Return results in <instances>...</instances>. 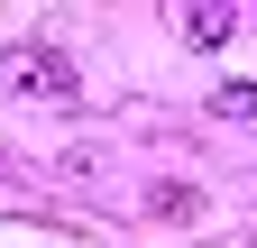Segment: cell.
<instances>
[{
  "instance_id": "obj_1",
  "label": "cell",
  "mask_w": 257,
  "mask_h": 248,
  "mask_svg": "<svg viewBox=\"0 0 257 248\" xmlns=\"http://www.w3.org/2000/svg\"><path fill=\"white\" fill-rule=\"evenodd\" d=\"M0 83H10L19 101H74V92H83V65L64 46H10V55H0Z\"/></svg>"
},
{
  "instance_id": "obj_2",
  "label": "cell",
  "mask_w": 257,
  "mask_h": 248,
  "mask_svg": "<svg viewBox=\"0 0 257 248\" xmlns=\"http://www.w3.org/2000/svg\"><path fill=\"white\" fill-rule=\"evenodd\" d=\"M175 28H184V46H230V28H239V10H184Z\"/></svg>"
},
{
  "instance_id": "obj_3",
  "label": "cell",
  "mask_w": 257,
  "mask_h": 248,
  "mask_svg": "<svg viewBox=\"0 0 257 248\" xmlns=\"http://www.w3.org/2000/svg\"><path fill=\"white\" fill-rule=\"evenodd\" d=\"M147 211H156V221H202V193H193V184H156Z\"/></svg>"
},
{
  "instance_id": "obj_4",
  "label": "cell",
  "mask_w": 257,
  "mask_h": 248,
  "mask_svg": "<svg viewBox=\"0 0 257 248\" xmlns=\"http://www.w3.org/2000/svg\"><path fill=\"white\" fill-rule=\"evenodd\" d=\"M211 110H220V119H257V83H220Z\"/></svg>"
}]
</instances>
